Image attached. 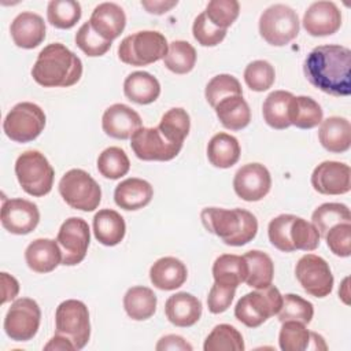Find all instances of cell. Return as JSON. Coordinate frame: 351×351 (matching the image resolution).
Segmentation results:
<instances>
[{
  "mask_svg": "<svg viewBox=\"0 0 351 351\" xmlns=\"http://www.w3.org/2000/svg\"><path fill=\"white\" fill-rule=\"evenodd\" d=\"M341 222H351L350 208L343 203H324L311 215V223L322 237L332 226Z\"/></svg>",
  "mask_w": 351,
  "mask_h": 351,
  "instance_id": "ab89813d",
  "label": "cell"
},
{
  "mask_svg": "<svg viewBox=\"0 0 351 351\" xmlns=\"http://www.w3.org/2000/svg\"><path fill=\"white\" fill-rule=\"evenodd\" d=\"M10 33L16 47L33 49L45 38V22L38 14L23 11L11 22Z\"/></svg>",
  "mask_w": 351,
  "mask_h": 351,
  "instance_id": "ffe728a7",
  "label": "cell"
},
{
  "mask_svg": "<svg viewBox=\"0 0 351 351\" xmlns=\"http://www.w3.org/2000/svg\"><path fill=\"white\" fill-rule=\"evenodd\" d=\"M215 114L223 128L229 130H241L251 121V110L243 95L229 96L221 100L215 107Z\"/></svg>",
  "mask_w": 351,
  "mask_h": 351,
  "instance_id": "f546056e",
  "label": "cell"
},
{
  "mask_svg": "<svg viewBox=\"0 0 351 351\" xmlns=\"http://www.w3.org/2000/svg\"><path fill=\"white\" fill-rule=\"evenodd\" d=\"M329 250L341 258L351 254V222H341L332 226L324 236Z\"/></svg>",
  "mask_w": 351,
  "mask_h": 351,
  "instance_id": "f907efd6",
  "label": "cell"
},
{
  "mask_svg": "<svg viewBox=\"0 0 351 351\" xmlns=\"http://www.w3.org/2000/svg\"><path fill=\"white\" fill-rule=\"evenodd\" d=\"M278 344L282 351L326 350L325 340L321 335L310 332L304 324L298 321H285L280 329Z\"/></svg>",
  "mask_w": 351,
  "mask_h": 351,
  "instance_id": "44dd1931",
  "label": "cell"
},
{
  "mask_svg": "<svg viewBox=\"0 0 351 351\" xmlns=\"http://www.w3.org/2000/svg\"><path fill=\"white\" fill-rule=\"evenodd\" d=\"M245 348L241 333L229 324L213 328L204 340V351H243Z\"/></svg>",
  "mask_w": 351,
  "mask_h": 351,
  "instance_id": "8d00e7d4",
  "label": "cell"
},
{
  "mask_svg": "<svg viewBox=\"0 0 351 351\" xmlns=\"http://www.w3.org/2000/svg\"><path fill=\"white\" fill-rule=\"evenodd\" d=\"M89 23L93 30L103 38L112 41L121 36L126 26V15L121 5L117 3H100L92 11Z\"/></svg>",
  "mask_w": 351,
  "mask_h": 351,
  "instance_id": "7402d4cb",
  "label": "cell"
},
{
  "mask_svg": "<svg viewBox=\"0 0 351 351\" xmlns=\"http://www.w3.org/2000/svg\"><path fill=\"white\" fill-rule=\"evenodd\" d=\"M192 33L195 40L203 47H215L226 36V30L213 25L206 16L204 11L195 18L192 25Z\"/></svg>",
  "mask_w": 351,
  "mask_h": 351,
  "instance_id": "681fc988",
  "label": "cell"
},
{
  "mask_svg": "<svg viewBox=\"0 0 351 351\" xmlns=\"http://www.w3.org/2000/svg\"><path fill=\"white\" fill-rule=\"evenodd\" d=\"M93 233L96 240L107 247L119 244L126 233L123 217L111 208L99 210L93 217Z\"/></svg>",
  "mask_w": 351,
  "mask_h": 351,
  "instance_id": "83f0119b",
  "label": "cell"
},
{
  "mask_svg": "<svg viewBox=\"0 0 351 351\" xmlns=\"http://www.w3.org/2000/svg\"><path fill=\"white\" fill-rule=\"evenodd\" d=\"M300 22L296 11L285 4L267 7L259 18V33L262 38L274 47H282L299 34Z\"/></svg>",
  "mask_w": 351,
  "mask_h": 351,
  "instance_id": "ba28073f",
  "label": "cell"
},
{
  "mask_svg": "<svg viewBox=\"0 0 351 351\" xmlns=\"http://www.w3.org/2000/svg\"><path fill=\"white\" fill-rule=\"evenodd\" d=\"M240 144L234 136L228 133L214 134L207 144V158L214 167L229 169L240 158Z\"/></svg>",
  "mask_w": 351,
  "mask_h": 351,
  "instance_id": "4dcf8cb0",
  "label": "cell"
},
{
  "mask_svg": "<svg viewBox=\"0 0 351 351\" xmlns=\"http://www.w3.org/2000/svg\"><path fill=\"white\" fill-rule=\"evenodd\" d=\"M44 350H53V351H64V350H69V351H74L75 347L74 344L64 336L62 335H56L44 346Z\"/></svg>",
  "mask_w": 351,
  "mask_h": 351,
  "instance_id": "9f6ffc18",
  "label": "cell"
},
{
  "mask_svg": "<svg viewBox=\"0 0 351 351\" xmlns=\"http://www.w3.org/2000/svg\"><path fill=\"white\" fill-rule=\"evenodd\" d=\"M339 296L343 299V302L346 304H350V299H348V296H350V293H348V277H346L343 280V284L340 285V289H339Z\"/></svg>",
  "mask_w": 351,
  "mask_h": 351,
  "instance_id": "6f0895ef",
  "label": "cell"
},
{
  "mask_svg": "<svg viewBox=\"0 0 351 351\" xmlns=\"http://www.w3.org/2000/svg\"><path fill=\"white\" fill-rule=\"evenodd\" d=\"M158 129L169 141L182 145L191 129L189 114L181 107L170 108L162 115Z\"/></svg>",
  "mask_w": 351,
  "mask_h": 351,
  "instance_id": "74e56055",
  "label": "cell"
},
{
  "mask_svg": "<svg viewBox=\"0 0 351 351\" xmlns=\"http://www.w3.org/2000/svg\"><path fill=\"white\" fill-rule=\"evenodd\" d=\"M169 44L156 30H140L126 36L118 45V58L130 66H148L166 56Z\"/></svg>",
  "mask_w": 351,
  "mask_h": 351,
  "instance_id": "277c9868",
  "label": "cell"
},
{
  "mask_svg": "<svg viewBox=\"0 0 351 351\" xmlns=\"http://www.w3.org/2000/svg\"><path fill=\"white\" fill-rule=\"evenodd\" d=\"M178 4L177 0H141V5L149 14L162 15Z\"/></svg>",
  "mask_w": 351,
  "mask_h": 351,
  "instance_id": "11a10c76",
  "label": "cell"
},
{
  "mask_svg": "<svg viewBox=\"0 0 351 351\" xmlns=\"http://www.w3.org/2000/svg\"><path fill=\"white\" fill-rule=\"evenodd\" d=\"M167 319L180 328L195 325L202 315V302L188 292H177L165 303Z\"/></svg>",
  "mask_w": 351,
  "mask_h": 351,
  "instance_id": "d4e9b609",
  "label": "cell"
},
{
  "mask_svg": "<svg viewBox=\"0 0 351 351\" xmlns=\"http://www.w3.org/2000/svg\"><path fill=\"white\" fill-rule=\"evenodd\" d=\"M200 219L207 232L232 247L250 243L258 233L256 217L244 208L207 207L202 210Z\"/></svg>",
  "mask_w": 351,
  "mask_h": 351,
  "instance_id": "3957f363",
  "label": "cell"
},
{
  "mask_svg": "<svg viewBox=\"0 0 351 351\" xmlns=\"http://www.w3.org/2000/svg\"><path fill=\"white\" fill-rule=\"evenodd\" d=\"M25 261L36 273H49L62 263V251L56 240L36 239L25 250Z\"/></svg>",
  "mask_w": 351,
  "mask_h": 351,
  "instance_id": "603a6c76",
  "label": "cell"
},
{
  "mask_svg": "<svg viewBox=\"0 0 351 351\" xmlns=\"http://www.w3.org/2000/svg\"><path fill=\"white\" fill-rule=\"evenodd\" d=\"M154 197L152 185L143 178H126L121 181L114 191L115 204L126 211H134L145 207Z\"/></svg>",
  "mask_w": 351,
  "mask_h": 351,
  "instance_id": "cb8c5ba5",
  "label": "cell"
},
{
  "mask_svg": "<svg viewBox=\"0 0 351 351\" xmlns=\"http://www.w3.org/2000/svg\"><path fill=\"white\" fill-rule=\"evenodd\" d=\"M81 18V4L75 0H51L47 19L58 29H71Z\"/></svg>",
  "mask_w": 351,
  "mask_h": 351,
  "instance_id": "7bdbcfd3",
  "label": "cell"
},
{
  "mask_svg": "<svg viewBox=\"0 0 351 351\" xmlns=\"http://www.w3.org/2000/svg\"><path fill=\"white\" fill-rule=\"evenodd\" d=\"M234 293L236 288L214 282L207 296L208 311L213 314H221L226 311L234 299Z\"/></svg>",
  "mask_w": 351,
  "mask_h": 351,
  "instance_id": "816d5d0a",
  "label": "cell"
},
{
  "mask_svg": "<svg viewBox=\"0 0 351 351\" xmlns=\"http://www.w3.org/2000/svg\"><path fill=\"white\" fill-rule=\"evenodd\" d=\"M248 273L247 262L244 256L234 254L219 255L213 265L214 282L237 288L245 281Z\"/></svg>",
  "mask_w": 351,
  "mask_h": 351,
  "instance_id": "1f68e13d",
  "label": "cell"
},
{
  "mask_svg": "<svg viewBox=\"0 0 351 351\" xmlns=\"http://www.w3.org/2000/svg\"><path fill=\"white\" fill-rule=\"evenodd\" d=\"M45 114L32 101L15 104L4 118L3 130L15 143H29L37 138L45 128Z\"/></svg>",
  "mask_w": 351,
  "mask_h": 351,
  "instance_id": "30bf717a",
  "label": "cell"
},
{
  "mask_svg": "<svg viewBox=\"0 0 351 351\" xmlns=\"http://www.w3.org/2000/svg\"><path fill=\"white\" fill-rule=\"evenodd\" d=\"M58 189L66 204L75 210L93 211L101 202L99 184L82 169L66 171L59 181Z\"/></svg>",
  "mask_w": 351,
  "mask_h": 351,
  "instance_id": "52a82bcc",
  "label": "cell"
},
{
  "mask_svg": "<svg viewBox=\"0 0 351 351\" xmlns=\"http://www.w3.org/2000/svg\"><path fill=\"white\" fill-rule=\"evenodd\" d=\"M101 128L107 136L117 140H126L141 128V118L132 107L115 103L106 108L101 117Z\"/></svg>",
  "mask_w": 351,
  "mask_h": 351,
  "instance_id": "d6986e66",
  "label": "cell"
},
{
  "mask_svg": "<svg viewBox=\"0 0 351 351\" xmlns=\"http://www.w3.org/2000/svg\"><path fill=\"white\" fill-rule=\"evenodd\" d=\"M129 169L130 160L119 147H108L97 158V170L104 178L118 180L126 176Z\"/></svg>",
  "mask_w": 351,
  "mask_h": 351,
  "instance_id": "b9f144b4",
  "label": "cell"
},
{
  "mask_svg": "<svg viewBox=\"0 0 351 351\" xmlns=\"http://www.w3.org/2000/svg\"><path fill=\"white\" fill-rule=\"evenodd\" d=\"M295 276L302 288L311 296L325 298L333 289L330 267L324 258L315 254H306L298 261Z\"/></svg>",
  "mask_w": 351,
  "mask_h": 351,
  "instance_id": "4fadbf2b",
  "label": "cell"
},
{
  "mask_svg": "<svg viewBox=\"0 0 351 351\" xmlns=\"http://www.w3.org/2000/svg\"><path fill=\"white\" fill-rule=\"evenodd\" d=\"M243 95L241 85L239 80L230 74H218L213 77L204 89V96L207 103L214 108L221 100L229 96Z\"/></svg>",
  "mask_w": 351,
  "mask_h": 351,
  "instance_id": "f6af8a7d",
  "label": "cell"
},
{
  "mask_svg": "<svg viewBox=\"0 0 351 351\" xmlns=\"http://www.w3.org/2000/svg\"><path fill=\"white\" fill-rule=\"evenodd\" d=\"M130 147L141 160L166 162L174 159L182 145L169 141L156 128H140L130 137Z\"/></svg>",
  "mask_w": 351,
  "mask_h": 351,
  "instance_id": "5bb4252c",
  "label": "cell"
},
{
  "mask_svg": "<svg viewBox=\"0 0 351 351\" xmlns=\"http://www.w3.org/2000/svg\"><path fill=\"white\" fill-rule=\"evenodd\" d=\"M311 185L321 195H344L351 189V169L343 162L325 160L313 170Z\"/></svg>",
  "mask_w": 351,
  "mask_h": 351,
  "instance_id": "e0dca14e",
  "label": "cell"
},
{
  "mask_svg": "<svg viewBox=\"0 0 351 351\" xmlns=\"http://www.w3.org/2000/svg\"><path fill=\"white\" fill-rule=\"evenodd\" d=\"M302 23L310 36H330L341 26V12L333 1H315L306 10Z\"/></svg>",
  "mask_w": 351,
  "mask_h": 351,
  "instance_id": "ac0fdd59",
  "label": "cell"
},
{
  "mask_svg": "<svg viewBox=\"0 0 351 351\" xmlns=\"http://www.w3.org/2000/svg\"><path fill=\"white\" fill-rule=\"evenodd\" d=\"M282 304V295L274 285L245 293L234 307L237 321L248 328H258L270 317L276 315Z\"/></svg>",
  "mask_w": 351,
  "mask_h": 351,
  "instance_id": "8992f818",
  "label": "cell"
},
{
  "mask_svg": "<svg viewBox=\"0 0 351 351\" xmlns=\"http://www.w3.org/2000/svg\"><path fill=\"white\" fill-rule=\"evenodd\" d=\"M15 176L21 188L27 195L41 197L51 192L55 171L44 154L29 149L18 156L15 162Z\"/></svg>",
  "mask_w": 351,
  "mask_h": 351,
  "instance_id": "5b68a950",
  "label": "cell"
},
{
  "mask_svg": "<svg viewBox=\"0 0 351 351\" xmlns=\"http://www.w3.org/2000/svg\"><path fill=\"white\" fill-rule=\"evenodd\" d=\"M276 71L267 60H254L244 70V81L251 90L265 92L274 84Z\"/></svg>",
  "mask_w": 351,
  "mask_h": 351,
  "instance_id": "bcb514c9",
  "label": "cell"
},
{
  "mask_svg": "<svg viewBox=\"0 0 351 351\" xmlns=\"http://www.w3.org/2000/svg\"><path fill=\"white\" fill-rule=\"evenodd\" d=\"M75 45L88 56L95 58V56H103L110 48L111 43L106 38H103L99 33H96L92 27V25L85 22L81 25V27L75 33Z\"/></svg>",
  "mask_w": 351,
  "mask_h": 351,
  "instance_id": "c3c4849f",
  "label": "cell"
},
{
  "mask_svg": "<svg viewBox=\"0 0 351 351\" xmlns=\"http://www.w3.org/2000/svg\"><path fill=\"white\" fill-rule=\"evenodd\" d=\"M243 256L248 267V273L245 278L247 285L255 289L269 287L274 276V263L271 258L266 252L259 250L248 251Z\"/></svg>",
  "mask_w": 351,
  "mask_h": 351,
  "instance_id": "e575fe53",
  "label": "cell"
},
{
  "mask_svg": "<svg viewBox=\"0 0 351 351\" xmlns=\"http://www.w3.org/2000/svg\"><path fill=\"white\" fill-rule=\"evenodd\" d=\"M55 333L67 337L75 347L82 350L90 337L89 310L77 299L62 302L55 311Z\"/></svg>",
  "mask_w": 351,
  "mask_h": 351,
  "instance_id": "9c48e42d",
  "label": "cell"
},
{
  "mask_svg": "<svg viewBox=\"0 0 351 351\" xmlns=\"http://www.w3.org/2000/svg\"><path fill=\"white\" fill-rule=\"evenodd\" d=\"M208 21L219 29H228L240 14V4L236 0H211L204 10Z\"/></svg>",
  "mask_w": 351,
  "mask_h": 351,
  "instance_id": "7dc6e473",
  "label": "cell"
},
{
  "mask_svg": "<svg viewBox=\"0 0 351 351\" xmlns=\"http://www.w3.org/2000/svg\"><path fill=\"white\" fill-rule=\"evenodd\" d=\"M165 66L176 74L189 73L196 63V49L184 40H174L169 44V51L163 58Z\"/></svg>",
  "mask_w": 351,
  "mask_h": 351,
  "instance_id": "f35d334b",
  "label": "cell"
},
{
  "mask_svg": "<svg viewBox=\"0 0 351 351\" xmlns=\"http://www.w3.org/2000/svg\"><path fill=\"white\" fill-rule=\"evenodd\" d=\"M125 96L137 104H151L160 95V84L147 71H133L123 81Z\"/></svg>",
  "mask_w": 351,
  "mask_h": 351,
  "instance_id": "f1b7e54d",
  "label": "cell"
},
{
  "mask_svg": "<svg viewBox=\"0 0 351 351\" xmlns=\"http://www.w3.org/2000/svg\"><path fill=\"white\" fill-rule=\"evenodd\" d=\"M56 241L62 251V265L75 266L81 263L90 243L88 222L80 217L67 218L59 228Z\"/></svg>",
  "mask_w": 351,
  "mask_h": 351,
  "instance_id": "7c38bea8",
  "label": "cell"
},
{
  "mask_svg": "<svg viewBox=\"0 0 351 351\" xmlns=\"http://www.w3.org/2000/svg\"><path fill=\"white\" fill-rule=\"evenodd\" d=\"M321 106L308 96H293L289 106V122L299 129H313L322 122Z\"/></svg>",
  "mask_w": 351,
  "mask_h": 351,
  "instance_id": "d590c367",
  "label": "cell"
},
{
  "mask_svg": "<svg viewBox=\"0 0 351 351\" xmlns=\"http://www.w3.org/2000/svg\"><path fill=\"white\" fill-rule=\"evenodd\" d=\"M292 97L293 95L287 90H274L267 95L262 106V114L270 128L282 130L291 126L289 106Z\"/></svg>",
  "mask_w": 351,
  "mask_h": 351,
  "instance_id": "836d02e7",
  "label": "cell"
},
{
  "mask_svg": "<svg viewBox=\"0 0 351 351\" xmlns=\"http://www.w3.org/2000/svg\"><path fill=\"white\" fill-rule=\"evenodd\" d=\"M307 81L332 96L351 93V51L347 47L326 44L308 52L303 63Z\"/></svg>",
  "mask_w": 351,
  "mask_h": 351,
  "instance_id": "6da1fadb",
  "label": "cell"
},
{
  "mask_svg": "<svg viewBox=\"0 0 351 351\" xmlns=\"http://www.w3.org/2000/svg\"><path fill=\"white\" fill-rule=\"evenodd\" d=\"M3 228L12 234H27L33 232L40 222L37 204L30 200L15 197L4 200L0 214Z\"/></svg>",
  "mask_w": 351,
  "mask_h": 351,
  "instance_id": "9a60e30c",
  "label": "cell"
},
{
  "mask_svg": "<svg viewBox=\"0 0 351 351\" xmlns=\"http://www.w3.org/2000/svg\"><path fill=\"white\" fill-rule=\"evenodd\" d=\"M271 188V176L261 163H247L241 166L233 178L236 195L245 202L262 200Z\"/></svg>",
  "mask_w": 351,
  "mask_h": 351,
  "instance_id": "2e32d148",
  "label": "cell"
},
{
  "mask_svg": "<svg viewBox=\"0 0 351 351\" xmlns=\"http://www.w3.org/2000/svg\"><path fill=\"white\" fill-rule=\"evenodd\" d=\"M82 75L81 59L60 43L44 47L32 67L33 80L44 88H69Z\"/></svg>",
  "mask_w": 351,
  "mask_h": 351,
  "instance_id": "7a4b0ae2",
  "label": "cell"
},
{
  "mask_svg": "<svg viewBox=\"0 0 351 351\" xmlns=\"http://www.w3.org/2000/svg\"><path fill=\"white\" fill-rule=\"evenodd\" d=\"M41 321V310L30 298L16 299L4 317V332L14 341L32 340Z\"/></svg>",
  "mask_w": 351,
  "mask_h": 351,
  "instance_id": "8fae6325",
  "label": "cell"
},
{
  "mask_svg": "<svg viewBox=\"0 0 351 351\" xmlns=\"http://www.w3.org/2000/svg\"><path fill=\"white\" fill-rule=\"evenodd\" d=\"M1 278V292H3V298H1V304L15 299V296L19 292V282L15 277H12L11 274L3 271L0 274Z\"/></svg>",
  "mask_w": 351,
  "mask_h": 351,
  "instance_id": "db71d44e",
  "label": "cell"
},
{
  "mask_svg": "<svg viewBox=\"0 0 351 351\" xmlns=\"http://www.w3.org/2000/svg\"><path fill=\"white\" fill-rule=\"evenodd\" d=\"M156 295L148 287L136 285L126 291L123 296V308L134 321L151 318L156 311Z\"/></svg>",
  "mask_w": 351,
  "mask_h": 351,
  "instance_id": "d6a6232c",
  "label": "cell"
},
{
  "mask_svg": "<svg viewBox=\"0 0 351 351\" xmlns=\"http://www.w3.org/2000/svg\"><path fill=\"white\" fill-rule=\"evenodd\" d=\"M319 237L317 228L311 222L293 215L288 228V240L293 251H314L319 245Z\"/></svg>",
  "mask_w": 351,
  "mask_h": 351,
  "instance_id": "60d3db41",
  "label": "cell"
},
{
  "mask_svg": "<svg viewBox=\"0 0 351 351\" xmlns=\"http://www.w3.org/2000/svg\"><path fill=\"white\" fill-rule=\"evenodd\" d=\"M188 277L186 266L174 256L159 258L149 269V280L160 291H174L184 285Z\"/></svg>",
  "mask_w": 351,
  "mask_h": 351,
  "instance_id": "484cf974",
  "label": "cell"
},
{
  "mask_svg": "<svg viewBox=\"0 0 351 351\" xmlns=\"http://www.w3.org/2000/svg\"><path fill=\"white\" fill-rule=\"evenodd\" d=\"M321 145L333 154H341L350 149L351 145V125L347 118L329 117L322 119L318 129Z\"/></svg>",
  "mask_w": 351,
  "mask_h": 351,
  "instance_id": "4316f807",
  "label": "cell"
},
{
  "mask_svg": "<svg viewBox=\"0 0 351 351\" xmlns=\"http://www.w3.org/2000/svg\"><path fill=\"white\" fill-rule=\"evenodd\" d=\"M158 351H165V350H180V351H192L193 347L182 337L178 335H166L160 337L158 341L156 347Z\"/></svg>",
  "mask_w": 351,
  "mask_h": 351,
  "instance_id": "f5cc1de1",
  "label": "cell"
},
{
  "mask_svg": "<svg viewBox=\"0 0 351 351\" xmlns=\"http://www.w3.org/2000/svg\"><path fill=\"white\" fill-rule=\"evenodd\" d=\"M278 314L280 322L285 321H298L302 324H310L314 315V306L307 299L295 295L287 293L282 296V304Z\"/></svg>",
  "mask_w": 351,
  "mask_h": 351,
  "instance_id": "ee69618b",
  "label": "cell"
}]
</instances>
